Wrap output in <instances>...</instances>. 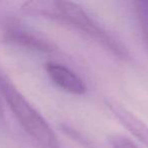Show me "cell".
I'll return each mask as SVG.
<instances>
[{"instance_id": "cell-1", "label": "cell", "mask_w": 148, "mask_h": 148, "mask_svg": "<svg viewBox=\"0 0 148 148\" xmlns=\"http://www.w3.org/2000/svg\"><path fill=\"white\" fill-rule=\"evenodd\" d=\"M21 9L25 13L57 21L60 25L78 32L97 42L121 59L127 60L130 58L127 48L76 3L55 0H33L23 3Z\"/></svg>"}, {"instance_id": "cell-2", "label": "cell", "mask_w": 148, "mask_h": 148, "mask_svg": "<svg viewBox=\"0 0 148 148\" xmlns=\"http://www.w3.org/2000/svg\"><path fill=\"white\" fill-rule=\"evenodd\" d=\"M0 95L25 132L42 148H60V143L48 122L25 99L13 82L0 71Z\"/></svg>"}, {"instance_id": "cell-3", "label": "cell", "mask_w": 148, "mask_h": 148, "mask_svg": "<svg viewBox=\"0 0 148 148\" xmlns=\"http://www.w3.org/2000/svg\"><path fill=\"white\" fill-rule=\"evenodd\" d=\"M6 42L27 48L29 50L44 53H51L56 50V46L46 37L29 29L21 27H10L4 33Z\"/></svg>"}, {"instance_id": "cell-4", "label": "cell", "mask_w": 148, "mask_h": 148, "mask_svg": "<svg viewBox=\"0 0 148 148\" xmlns=\"http://www.w3.org/2000/svg\"><path fill=\"white\" fill-rule=\"evenodd\" d=\"M45 69L50 79L63 90L72 95H80L86 91V85L73 70L63 64L48 62Z\"/></svg>"}, {"instance_id": "cell-5", "label": "cell", "mask_w": 148, "mask_h": 148, "mask_svg": "<svg viewBox=\"0 0 148 148\" xmlns=\"http://www.w3.org/2000/svg\"><path fill=\"white\" fill-rule=\"evenodd\" d=\"M108 108L113 115L120 121V123L140 142L148 147V126L143 121L136 117L134 114L128 111L126 108L117 103L108 101Z\"/></svg>"}, {"instance_id": "cell-6", "label": "cell", "mask_w": 148, "mask_h": 148, "mask_svg": "<svg viewBox=\"0 0 148 148\" xmlns=\"http://www.w3.org/2000/svg\"><path fill=\"white\" fill-rule=\"evenodd\" d=\"M135 6L136 14H137V18L139 21L142 36H143V39L148 48V0L137 1L135 3Z\"/></svg>"}, {"instance_id": "cell-7", "label": "cell", "mask_w": 148, "mask_h": 148, "mask_svg": "<svg viewBox=\"0 0 148 148\" xmlns=\"http://www.w3.org/2000/svg\"><path fill=\"white\" fill-rule=\"evenodd\" d=\"M112 148H139L132 140L123 135H115L110 137Z\"/></svg>"}]
</instances>
